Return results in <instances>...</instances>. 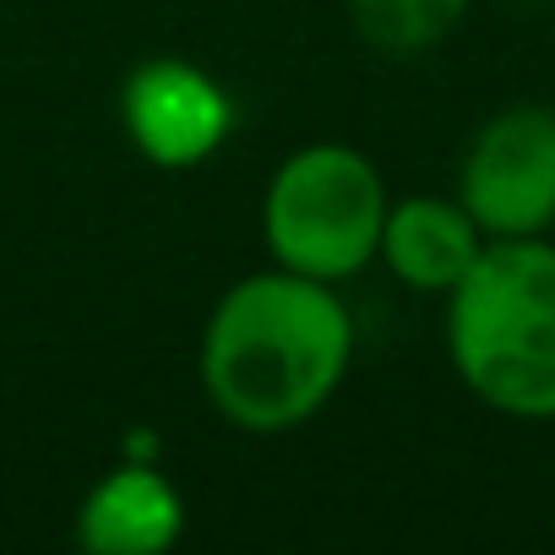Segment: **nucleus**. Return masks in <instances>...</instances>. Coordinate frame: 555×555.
<instances>
[{
	"instance_id": "nucleus-6",
	"label": "nucleus",
	"mask_w": 555,
	"mask_h": 555,
	"mask_svg": "<svg viewBox=\"0 0 555 555\" xmlns=\"http://www.w3.org/2000/svg\"><path fill=\"white\" fill-rule=\"evenodd\" d=\"M72 539L93 555H164L185 539V490L164 463L120 457L88 485Z\"/></svg>"
},
{
	"instance_id": "nucleus-5",
	"label": "nucleus",
	"mask_w": 555,
	"mask_h": 555,
	"mask_svg": "<svg viewBox=\"0 0 555 555\" xmlns=\"http://www.w3.org/2000/svg\"><path fill=\"white\" fill-rule=\"evenodd\" d=\"M120 126L153 169H196L229 142L234 99L207 66L153 55L120 82Z\"/></svg>"
},
{
	"instance_id": "nucleus-2",
	"label": "nucleus",
	"mask_w": 555,
	"mask_h": 555,
	"mask_svg": "<svg viewBox=\"0 0 555 555\" xmlns=\"http://www.w3.org/2000/svg\"><path fill=\"white\" fill-rule=\"evenodd\" d=\"M447 360L457 382L506 420H555V245L485 240L447 295Z\"/></svg>"
},
{
	"instance_id": "nucleus-8",
	"label": "nucleus",
	"mask_w": 555,
	"mask_h": 555,
	"mask_svg": "<svg viewBox=\"0 0 555 555\" xmlns=\"http://www.w3.org/2000/svg\"><path fill=\"white\" fill-rule=\"evenodd\" d=\"M474 0H344L354 34L382 55H420L441 44Z\"/></svg>"
},
{
	"instance_id": "nucleus-1",
	"label": "nucleus",
	"mask_w": 555,
	"mask_h": 555,
	"mask_svg": "<svg viewBox=\"0 0 555 555\" xmlns=\"http://www.w3.org/2000/svg\"><path fill=\"white\" fill-rule=\"evenodd\" d=\"M354 365V317L338 284L261 267L218 295L202 327V398L245 436L311 425Z\"/></svg>"
},
{
	"instance_id": "nucleus-7",
	"label": "nucleus",
	"mask_w": 555,
	"mask_h": 555,
	"mask_svg": "<svg viewBox=\"0 0 555 555\" xmlns=\"http://www.w3.org/2000/svg\"><path fill=\"white\" fill-rule=\"evenodd\" d=\"M479 250H485V229L468 218L457 196L414 191V196H392L376 261L409 295L447 300L463 284V272L479 261Z\"/></svg>"
},
{
	"instance_id": "nucleus-3",
	"label": "nucleus",
	"mask_w": 555,
	"mask_h": 555,
	"mask_svg": "<svg viewBox=\"0 0 555 555\" xmlns=\"http://www.w3.org/2000/svg\"><path fill=\"white\" fill-rule=\"evenodd\" d=\"M387 180L349 142H306L278 158L261 191V245L272 267L322 284H349L376 261L387 223Z\"/></svg>"
},
{
	"instance_id": "nucleus-4",
	"label": "nucleus",
	"mask_w": 555,
	"mask_h": 555,
	"mask_svg": "<svg viewBox=\"0 0 555 555\" xmlns=\"http://www.w3.org/2000/svg\"><path fill=\"white\" fill-rule=\"evenodd\" d=\"M485 240H533L555 229V109L506 104L495 109L457 164L452 191Z\"/></svg>"
}]
</instances>
